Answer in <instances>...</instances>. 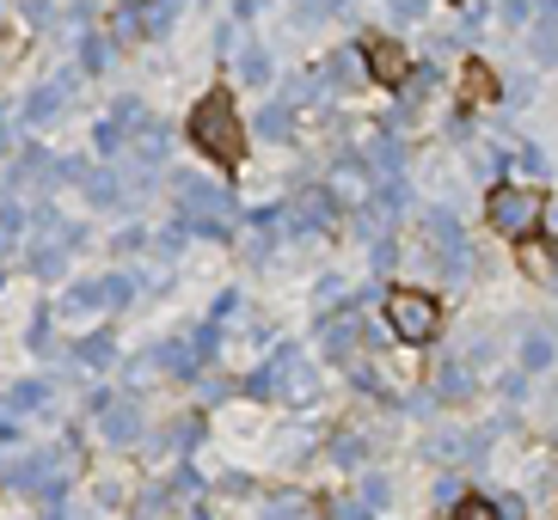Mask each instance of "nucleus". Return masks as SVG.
<instances>
[{
    "instance_id": "obj_5",
    "label": "nucleus",
    "mask_w": 558,
    "mask_h": 520,
    "mask_svg": "<svg viewBox=\"0 0 558 520\" xmlns=\"http://www.w3.org/2000/svg\"><path fill=\"white\" fill-rule=\"evenodd\" d=\"M466 98H473V104H492L497 98V74L485 62H466Z\"/></svg>"
},
{
    "instance_id": "obj_1",
    "label": "nucleus",
    "mask_w": 558,
    "mask_h": 520,
    "mask_svg": "<svg viewBox=\"0 0 558 520\" xmlns=\"http://www.w3.org/2000/svg\"><path fill=\"white\" fill-rule=\"evenodd\" d=\"M191 141H197L221 172H240V160H246V123L233 111V92L215 86L197 111H191Z\"/></svg>"
},
{
    "instance_id": "obj_3",
    "label": "nucleus",
    "mask_w": 558,
    "mask_h": 520,
    "mask_svg": "<svg viewBox=\"0 0 558 520\" xmlns=\"http://www.w3.org/2000/svg\"><path fill=\"white\" fill-rule=\"evenodd\" d=\"M362 62H368V74H375L380 86H405V74H411V55L393 37H368V44H362Z\"/></svg>"
},
{
    "instance_id": "obj_2",
    "label": "nucleus",
    "mask_w": 558,
    "mask_h": 520,
    "mask_svg": "<svg viewBox=\"0 0 558 520\" xmlns=\"http://www.w3.org/2000/svg\"><path fill=\"white\" fill-rule=\"evenodd\" d=\"M436 319H442L436 294H424V288H399V294H387V325H393L405 343H429V337H436Z\"/></svg>"
},
{
    "instance_id": "obj_6",
    "label": "nucleus",
    "mask_w": 558,
    "mask_h": 520,
    "mask_svg": "<svg viewBox=\"0 0 558 520\" xmlns=\"http://www.w3.org/2000/svg\"><path fill=\"white\" fill-rule=\"evenodd\" d=\"M454 520H504V515H497L492 496H460V503H454Z\"/></svg>"
},
{
    "instance_id": "obj_4",
    "label": "nucleus",
    "mask_w": 558,
    "mask_h": 520,
    "mask_svg": "<svg viewBox=\"0 0 558 520\" xmlns=\"http://www.w3.org/2000/svg\"><path fill=\"white\" fill-rule=\"evenodd\" d=\"M534 214H541V196H527V190H492V221L504 233H527L534 227Z\"/></svg>"
}]
</instances>
